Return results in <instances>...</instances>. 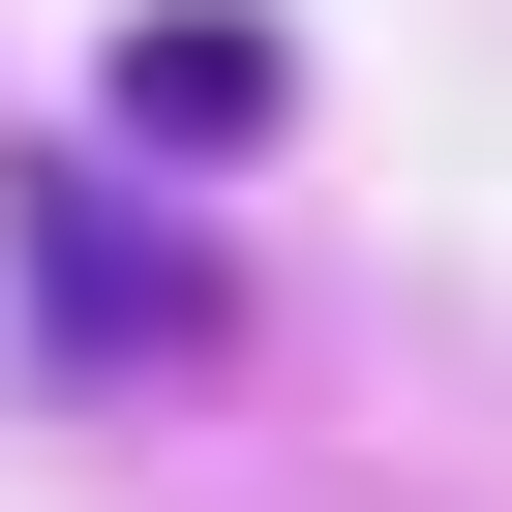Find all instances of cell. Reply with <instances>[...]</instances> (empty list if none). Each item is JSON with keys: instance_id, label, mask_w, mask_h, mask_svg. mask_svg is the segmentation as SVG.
I'll list each match as a JSON object with an SVG mask.
<instances>
[{"instance_id": "2", "label": "cell", "mask_w": 512, "mask_h": 512, "mask_svg": "<svg viewBox=\"0 0 512 512\" xmlns=\"http://www.w3.org/2000/svg\"><path fill=\"white\" fill-rule=\"evenodd\" d=\"M121 121H181V151H241V121H272V31H241V0H181V31H121Z\"/></svg>"}, {"instance_id": "1", "label": "cell", "mask_w": 512, "mask_h": 512, "mask_svg": "<svg viewBox=\"0 0 512 512\" xmlns=\"http://www.w3.org/2000/svg\"><path fill=\"white\" fill-rule=\"evenodd\" d=\"M31 302H61V332H211V272H181L151 211H91V181L31 211Z\"/></svg>"}]
</instances>
